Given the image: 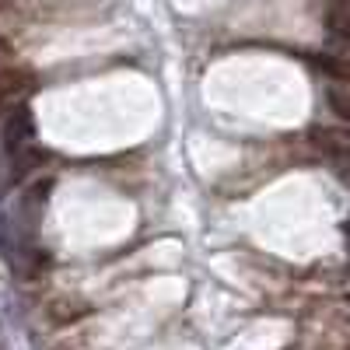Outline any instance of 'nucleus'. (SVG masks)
Wrapping results in <instances>:
<instances>
[{
  "mask_svg": "<svg viewBox=\"0 0 350 350\" xmlns=\"http://www.w3.org/2000/svg\"><path fill=\"white\" fill-rule=\"evenodd\" d=\"M4 151L8 154H14V151H21V148H28L32 144V137H36V120H32V109L28 105H14L11 112H8V120H4Z\"/></svg>",
  "mask_w": 350,
  "mask_h": 350,
  "instance_id": "1",
  "label": "nucleus"
},
{
  "mask_svg": "<svg viewBox=\"0 0 350 350\" xmlns=\"http://www.w3.org/2000/svg\"><path fill=\"white\" fill-rule=\"evenodd\" d=\"M28 88H32V70H25V67L0 70V112H11L14 105H21L18 98L28 95Z\"/></svg>",
  "mask_w": 350,
  "mask_h": 350,
  "instance_id": "2",
  "label": "nucleus"
},
{
  "mask_svg": "<svg viewBox=\"0 0 350 350\" xmlns=\"http://www.w3.org/2000/svg\"><path fill=\"white\" fill-rule=\"evenodd\" d=\"M312 144L333 161H350V130L319 126V130H312Z\"/></svg>",
  "mask_w": 350,
  "mask_h": 350,
  "instance_id": "3",
  "label": "nucleus"
},
{
  "mask_svg": "<svg viewBox=\"0 0 350 350\" xmlns=\"http://www.w3.org/2000/svg\"><path fill=\"white\" fill-rule=\"evenodd\" d=\"M92 315V305L88 301H77V298H53L46 305V319L56 326H70V323H81V319Z\"/></svg>",
  "mask_w": 350,
  "mask_h": 350,
  "instance_id": "4",
  "label": "nucleus"
},
{
  "mask_svg": "<svg viewBox=\"0 0 350 350\" xmlns=\"http://www.w3.org/2000/svg\"><path fill=\"white\" fill-rule=\"evenodd\" d=\"M46 161H49V151L36 148V144H28V148L14 151V154H11V183L28 179V175H32L36 168H42Z\"/></svg>",
  "mask_w": 350,
  "mask_h": 350,
  "instance_id": "5",
  "label": "nucleus"
},
{
  "mask_svg": "<svg viewBox=\"0 0 350 350\" xmlns=\"http://www.w3.org/2000/svg\"><path fill=\"white\" fill-rule=\"evenodd\" d=\"M312 67L323 70L333 84H347L350 88V60H340V56H312Z\"/></svg>",
  "mask_w": 350,
  "mask_h": 350,
  "instance_id": "6",
  "label": "nucleus"
},
{
  "mask_svg": "<svg viewBox=\"0 0 350 350\" xmlns=\"http://www.w3.org/2000/svg\"><path fill=\"white\" fill-rule=\"evenodd\" d=\"M326 105H329V112L340 116V120H350V88L347 84H329L326 88Z\"/></svg>",
  "mask_w": 350,
  "mask_h": 350,
  "instance_id": "7",
  "label": "nucleus"
},
{
  "mask_svg": "<svg viewBox=\"0 0 350 350\" xmlns=\"http://www.w3.org/2000/svg\"><path fill=\"white\" fill-rule=\"evenodd\" d=\"M329 32L343 42H350V14L347 11H329Z\"/></svg>",
  "mask_w": 350,
  "mask_h": 350,
  "instance_id": "8",
  "label": "nucleus"
},
{
  "mask_svg": "<svg viewBox=\"0 0 350 350\" xmlns=\"http://www.w3.org/2000/svg\"><path fill=\"white\" fill-rule=\"evenodd\" d=\"M11 56H14V46H11V39H4V36H0V70H4V67H11Z\"/></svg>",
  "mask_w": 350,
  "mask_h": 350,
  "instance_id": "9",
  "label": "nucleus"
},
{
  "mask_svg": "<svg viewBox=\"0 0 350 350\" xmlns=\"http://www.w3.org/2000/svg\"><path fill=\"white\" fill-rule=\"evenodd\" d=\"M336 175L343 186H350V161H336Z\"/></svg>",
  "mask_w": 350,
  "mask_h": 350,
  "instance_id": "10",
  "label": "nucleus"
},
{
  "mask_svg": "<svg viewBox=\"0 0 350 350\" xmlns=\"http://www.w3.org/2000/svg\"><path fill=\"white\" fill-rule=\"evenodd\" d=\"M343 242H347V249H350V221L343 224Z\"/></svg>",
  "mask_w": 350,
  "mask_h": 350,
  "instance_id": "11",
  "label": "nucleus"
},
{
  "mask_svg": "<svg viewBox=\"0 0 350 350\" xmlns=\"http://www.w3.org/2000/svg\"><path fill=\"white\" fill-rule=\"evenodd\" d=\"M347 308H350V291H347Z\"/></svg>",
  "mask_w": 350,
  "mask_h": 350,
  "instance_id": "12",
  "label": "nucleus"
},
{
  "mask_svg": "<svg viewBox=\"0 0 350 350\" xmlns=\"http://www.w3.org/2000/svg\"><path fill=\"white\" fill-rule=\"evenodd\" d=\"M0 350H4V347H0Z\"/></svg>",
  "mask_w": 350,
  "mask_h": 350,
  "instance_id": "13",
  "label": "nucleus"
}]
</instances>
